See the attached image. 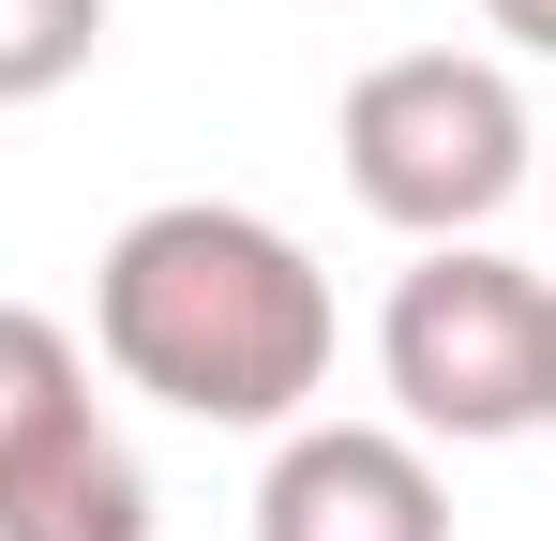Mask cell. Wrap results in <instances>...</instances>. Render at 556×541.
<instances>
[{"instance_id": "obj_1", "label": "cell", "mask_w": 556, "mask_h": 541, "mask_svg": "<svg viewBox=\"0 0 556 541\" xmlns=\"http://www.w3.org/2000/svg\"><path fill=\"white\" fill-rule=\"evenodd\" d=\"M91 347L121 391L226 422V437H286L331 391V270L286 241L271 211L226 196H166L136 211L91 270Z\"/></svg>"}, {"instance_id": "obj_2", "label": "cell", "mask_w": 556, "mask_h": 541, "mask_svg": "<svg viewBox=\"0 0 556 541\" xmlns=\"http://www.w3.org/2000/svg\"><path fill=\"white\" fill-rule=\"evenodd\" d=\"M331 151H346V196H362L376 226H406V241H466V226H496L542 180L527 90H511V61H481V46H406V61L346 76Z\"/></svg>"}, {"instance_id": "obj_3", "label": "cell", "mask_w": 556, "mask_h": 541, "mask_svg": "<svg viewBox=\"0 0 556 541\" xmlns=\"http://www.w3.org/2000/svg\"><path fill=\"white\" fill-rule=\"evenodd\" d=\"M376 361H391L406 437H452V451L542 437V406H556V286L511 270L496 241H421V270L376 316Z\"/></svg>"}, {"instance_id": "obj_4", "label": "cell", "mask_w": 556, "mask_h": 541, "mask_svg": "<svg viewBox=\"0 0 556 541\" xmlns=\"http://www.w3.org/2000/svg\"><path fill=\"white\" fill-rule=\"evenodd\" d=\"M256 541H452V481L391 422H286L256 481Z\"/></svg>"}, {"instance_id": "obj_5", "label": "cell", "mask_w": 556, "mask_h": 541, "mask_svg": "<svg viewBox=\"0 0 556 541\" xmlns=\"http://www.w3.org/2000/svg\"><path fill=\"white\" fill-rule=\"evenodd\" d=\"M0 541H151V466L136 437L76 406V422H46V437L0 466Z\"/></svg>"}, {"instance_id": "obj_6", "label": "cell", "mask_w": 556, "mask_h": 541, "mask_svg": "<svg viewBox=\"0 0 556 541\" xmlns=\"http://www.w3.org/2000/svg\"><path fill=\"white\" fill-rule=\"evenodd\" d=\"M76 406H91L76 331H61V316H30V301H0V466L46 437V422H76Z\"/></svg>"}, {"instance_id": "obj_7", "label": "cell", "mask_w": 556, "mask_h": 541, "mask_svg": "<svg viewBox=\"0 0 556 541\" xmlns=\"http://www.w3.org/2000/svg\"><path fill=\"white\" fill-rule=\"evenodd\" d=\"M105 46V0H0V105H46L76 90Z\"/></svg>"}, {"instance_id": "obj_8", "label": "cell", "mask_w": 556, "mask_h": 541, "mask_svg": "<svg viewBox=\"0 0 556 541\" xmlns=\"http://www.w3.org/2000/svg\"><path fill=\"white\" fill-rule=\"evenodd\" d=\"M481 30H511L527 61H556V0H481Z\"/></svg>"}, {"instance_id": "obj_9", "label": "cell", "mask_w": 556, "mask_h": 541, "mask_svg": "<svg viewBox=\"0 0 556 541\" xmlns=\"http://www.w3.org/2000/svg\"><path fill=\"white\" fill-rule=\"evenodd\" d=\"M542 196H556V166H542Z\"/></svg>"}, {"instance_id": "obj_10", "label": "cell", "mask_w": 556, "mask_h": 541, "mask_svg": "<svg viewBox=\"0 0 556 541\" xmlns=\"http://www.w3.org/2000/svg\"><path fill=\"white\" fill-rule=\"evenodd\" d=\"M542 422H556V406H542Z\"/></svg>"}]
</instances>
